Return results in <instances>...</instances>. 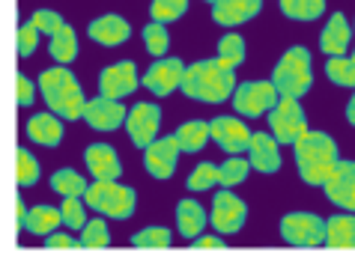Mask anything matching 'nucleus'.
Returning a JSON list of instances; mask_svg holds the SVG:
<instances>
[{
    "label": "nucleus",
    "instance_id": "obj_1",
    "mask_svg": "<svg viewBox=\"0 0 355 265\" xmlns=\"http://www.w3.org/2000/svg\"><path fill=\"white\" fill-rule=\"evenodd\" d=\"M182 93L203 104H221L227 99H233L236 93V68L230 63H224L221 57L197 60L185 68Z\"/></svg>",
    "mask_w": 355,
    "mask_h": 265
},
{
    "label": "nucleus",
    "instance_id": "obj_2",
    "mask_svg": "<svg viewBox=\"0 0 355 265\" xmlns=\"http://www.w3.org/2000/svg\"><path fill=\"white\" fill-rule=\"evenodd\" d=\"M293 155H295V167H299L302 182L317 185V188H322L325 179H329L331 170L340 161L338 143L325 131H304L299 140L293 143Z\"/></svg>",
    "mask_w": 355,
    "mask_h": 265
},
{
    "label": "nucleus",
    "instance_id": "obj_3",
    "mask_svg": "<svg viewBox=\"0 0 355 265\" xmlns=\"http://www.w3.org/2000/svg\"><path fill=\"white\" fill-rule=\"evenodd\" d=\"M39 90H42L48 111L63 116L66 122L84 120V107H87L84 90H81V84H78V77L69 72L66 66L45 68V72L39 75Z\"/></svg>",
    "mask_w": 355,
    "mask_h": 265
},
{
    "label": "nucleus",
    "instance_id": "obj_4",
    "mask_svg": "<svg viewBox=\"0 0 355 265\" xmlns=\"http://www.w3.org/2000/svg\"><path fill=\"white\" fill-rule=\"evenodd\" d=\"M272 84L278 86L281 95H293L302 99L313 86V60L304 45H293L287 54L281 57L272 68Z\"/></svg>",
    "mask_w": 355,
    "mask_h": 265
},
{
    "label": "nucleus",
    "instance_id": "obj_5",
    "mask_svg": "<svg viewBox=\"0 0 355 265\" xmlns=\"http://www.w3.org/2000/svg\"><path fill=\"white\" fill-rule=\"evenodd\" d=\"M87 205L93 212L105 214V218H114V221H125L135 214V205H137V194L129 188V185H120L116 179H96L90 188L84 194Z\"/></svg>",
    "mask_w": 355,
    "mask_h": 265
},
{
    "label": "nucleus",
    "instance_id": "obj_6",
    "mask_svg": "<svg viewBox=\"0 0 355 265\" xmlns=\"http://www.w3.org/2000/svg\"><path fill=\"white\" fill-rule=\"evenodd\" d=\"M281 239L293 248H322L325 221L313 212H290L281 221Z\"/></svg>",
    "mask_w": 355,
    "mask_h": 265
},
{
    "label": "nucleus",
    "instance_id": "obj_7",
    "mask_svg": "<svg viewBox=\"0 0 355 265\" xmlns=\"http://www.w3.org/2000/svg\"><path fill=\"white\" fill-rule=\"evenodd\" d=\"M269 131L278 137V143H295L308 131V116H304V107L299 104V99L281 95L278 104L269 111Z\"/></svg>",
    "mask_w": 355,
    "mask_h": 265
},
{
    "label": "nucleus",
    "instance_id": "obj_8",
    "mask_svg": "<svg viewBox=\"0 0 355 265\" xmlns=\"http://www.w3.org/2000/svg\"><path fill=\"white\" fill-rule=\"evenodd\" d=\"M281 93L272 81H245L233 93V111L242 116H263L278 104Z\"/></svg>",
    "mask_w": 355,
    "mask_h": 265
},
{
    "label": "nucleus",
    "instance_id": "obj_9",
    "mask_svg": "<svg viewBox=\"0 0 355 265\" xmlns=\"http://www.w3.org/2000/svg\"><path fill=\"white\" fill-rule=\"evenodd\" d=\"M215 232L221 235H233L245 227L248 221V203L242 197H236L233 191H218L212 197V214H209Z\"/></svg>",
    "mask_w": 355,
    "mask_h": 265
},
{
    "label": "nucleus",
    "instance_id": "obj_10",
    "mask_svg": "<svg viewBox=\"0 0 355 265\" xmlns=\"http://www.w3.org/2000/svg\"><path fill=\"white\" fill-rule=\"evenodd\" d=\"M185 66L180 57H159L150 68L144 72L141 84L150 90L153 95H171L173 90H182V77H185Z\"/></svg>",
    "mask_w": 355,
    "mask_h": 265
},
{
    "label": "nucleus",
    "instance_id": "obj_11",
    "mask_svg": "<svg viewBox=\"0 0 355 265\" xmlns=\"http://www.w3.org/2000/svg\"><path fill=\"white\" fill-rule=\"evenodd\" d=\"M180 152H182V143L176 134H167V137H155V140L144 149V167L153 179H171L176 173V161H180Z\"/></svg>",
    "mask_w": 355,
    "mask_h": 265
},
{
    "label": "nucleus",
    "instance_id": "obj_12",
    "mask_svg": "<svg viewBox=\"0 0 355 265\" xmlns=\"http://www.w3.org/2000/svg\"><path fill=\"white\" fill-rule=\"evenodd\" d=\"M159 125H162V107L153 104V102H137L129 111L125 131H129L132 143L137 149H146V146L159 137Z\"/></svg>",
    "mask_w": 355,
    "mask_h": 265
},
{
    "label": "nucleus",
    "instance_id": "obj_13",
    "mask_svg": "<svg viewBox=\"0 0 355 265\" xmlns=\"http://www.w3.org/2000/svg\"><path fill=\"white\" fill-rule=\"evenodd\" d=\"M84 120L96 131H116L120 125H125V120H129V111H125L123 99L96 95V99H90L84 107Z\"/></svg>",
    "mask_w": 355,
    "mask_h": 265
},
{
    "label": "nucleus",
    "instance_id": "obj_14",
    "mask_svg": "<svg viewBox=\"0 0 355 265\" xmlns=\"http://www.w3.org/2000/svg\"><path fill=\"white\" fill-rule=\"evenodd\" d=\"M325 200L343 212H355V161H338L331 176L322 185Z\"/></svg>",
    "mask_w": 355,
    "mask_h": 265
},
{
    "label": "nucleus",
    "instance_id": "obj_15",
    "mask_svg": "<svg viewBox=\"0 0 355 265\" xmlns=\"http://www.w3.org/2000/svg\"><path fill=\"white\" fill-rule=\"evenodd\" d=\"M137 66L132 60H120L114 66H105L98 75V93L107 99H125L137 90Z\"/></svg>",
    "mask_w": 355,
    "mask_h": 265
},
{
    "label": "nucleus",
    "instance_id": "obj_16",
    "mask_svg": "<svg viewBox=\"0 0 355 265\" xmlns=\"http://www.w3.org/2000/svg\"><path fill=\"white\" fill-rule=\"evenodd\" d=\"M209 129H212V140L218 143L227 155L248 152L254 134L248 131V125H245L242 120H236V116H215V120L209 122Z\"/></svg>",
    "mask_w": 355,
    "mask_h": 265
},
{
    "label": "nucleus",
    "instance_id": "obj_17",
    "mask_svg": "<svg viewBox=\"0 0 355 265\" xmlns=\"http://www.w3.org/2000/svg\"><path fill=\"white\" fill-rule=\"evenodd\" d=\"M248 161L257 173H278L281 170V146H278V137L272 131H257L251 137V146H248Z\"/></svg>",
    "mask_w": 355,
    "mask_h": 265
},
{
    "label": "nucleus",
    "instance_id": "obj_18",
    "mask_svg": "<svg viewBox=\"0 0 355 265\" xmlns=\"http://www.w3.org/2000/svg\"><path fill=\"white\" fill-rule=\"evenodd\" d=\"M84 164H87V170L93 173V179H120V173H123L120 155H116V149L107 146V143H90L87 146Z\"/></svg>",
    "mask_w": 355,
    "mask_h": 265
},
{
    "label": "nucleus",
    "instance_id": "obj_19",
    "mask_svg": "<svg viewBox=\"0 0 355 265\" xmlns=\"http://www.w3.org/2000/svg\"><path fill=\"white\" fill-rule=\"evenodd\" d=\"M87 36H90L93 42L105 45V48H116V45H123L125 39L132 36V27H129V21H125L123 15L107 12V15H98L96 21H90Z\"/></svg>",
    "mask_w": 355,
    "mask_h": 265
},
{
    "label": "nucleus",
    "instance_id": "obj_20",
    "mask_svg": "<svg viewBox=\"0 0 355 265\" xmlns=\"http://www.w3.org/2000/svg\"><path fill=\"white\" fill-rule=\"evenodd\" d=\"M263 0H218V3H212V21L221 27H236L257 18Z\"/></svg>",
    "mask_w": 355,
    "mask_h": 265
},
{
    "label": "nucleus",
    "instance_id": "obj_21",
    "mask_svg": "<svg viewBox=\"0 0 355 265\" xmlns=\"http://www.w3.org/2000/svg\"><path fill=\"white\" fill-rule=\"evenodd\" d=\"M27 137H31L33 143H39V146H48V149L60 146V140H63V116H57L54 111L33 113L31 120H27Z\"/></svg>",
    "mask_w": 355,
    "mask_h": 265
},
{
    "label": "nucleus",
    "instance_id": "obj_22",
    "mask_svg": "<svg viewBox=\"0 0 355 265\" xmlns=\"http://www.w3.org/2000/svg\"><path fill=\"white\" fill-rule=\"evenodd\" d=\"M349 39H352V27L347 24V15L334 12L320 33V48L325 57H343L349 48Z\"/></svg>",
    "mask_w": 355,
    "mask_h": 265
},
{
    "label": "nucleus",
    "instance_id": "obj_23",
    "mask_svg": "<svg viewBox=\"0 0 355 265\" xmlns=\"http://www.w3.org/2000/svg\"><path fill=\"white\" fill-rule=\"evenodd\" d=\"M325 244L338 250H352L355 248V212L349 214H334L325 221Z\"/></svg>",
    "mask_w": 355,
    "mask_h": 265
},
{
    "label": "nucleus",
    "instance_id": "obj_24",
    "mask_svg": "<svg viewBox=\"0 0 355 265\" xmlns=\"http://www.w3.org/2000/svg\"><path fill=\"white\" fill-rule=\"evenodd\" d=\"M206 221H209V214L197 200H180L176 203V227L185 239H197V235L203 232Z\"/></svg>",
    "mask_w": 355,
    "mask_h": 265
},
{
    "label": "nucleus",
    "instance_id": "obj_25",
    "mask_svg": "<svg viewBox=\"0 0 355 265\" xmlns=\"http://www.w3.org/2000/svg\"><path fill=\"white\" fill-rule=\"evenodd\" d=\"M63 223V212L60 209H54V205H33L31 212H27V221H24V230L31 232V235H51L57 227Z\"/></svg>",
    "mask_w": 355,
    "mask_h": 265
},
{
    "label": "nucleus",
    "instance_id": "obj_26",
    "mask_svg": "<svg viewBox=\"0 0 355 265\" xmlns=\"http://www.w3.org/2000/svg\"><path fill=\"white\" fill-rule=\"evenodd\" d=\"M48 51H51V57L60 66H69L78 57V33L69 24H63L60 30L51 36V42H48Z\"/></svg>",
    "mask_w": 355,
    "mask_h": 265
},
{
    "label": "nucleus",
    "instance_id": "obj_27",
    "mask_svg": "<svg viewBox=\"0 0 355 265\" xmlns=\"http://www.w3.org/2000/svg\"><path fill=\"white\" fill-rule=\"evenodd\" d=\"M176 137H180V143H182V152H200L206 140L212 137V129H209V122H203V120H191L176 129Z\"/></svg>",
    "mask_w": 355,
    "mask_h": 265
},
{
    "label": "nucleus",
    "instance_id": "obj_28",
    "mask_svg": "<svg viewBox=\"0 0 355 265\" xmlns=\"http://www.w3.org/2000/svg\"><path fill=\"white\" fill-rule=\"evenodd\" d=\"M51 191L60 194V197H84L87 194V179L78 170L63 167V170H57L51 176Z\"/></svg>",
    "mask_w": 355,
    "mask_h": 265
},
{
    "label": "nucleus",
    "instance_id": "obj_29",
    "mask_svg": "<svg viewBox=\"0 0 355 265\" xmlns=\"http://www.w3.org/2000/svg\"><path fill=\"white\" fill-rule=\"evenodd\" d=\"M278 6L293 21H317L325 12V0H278Z\"/></svg>",
    "mask_w": 355,
    "mask_h": 265
},
{
    "label": "nucleus",
    "instance_id": "obj_30",
    "mask_svg": "<svg viewBox=\"0 0 355 265\" xmlns=\"http://www.w3.org/2000/svg\"><path fill=\"white\" fill-rule=\"evenodd\" d=\"M325 75H329L331 84L347 86V90H355V57H329L325 60Z\"/></svg>",
    "mask_w": 355,
    "mask_h": 265
},
{
    "label": "nucleus",
    "instance_id": "obj_31",
    "mask_svg": "<svg viewBox=\"0 0 355 265\" xmlns=\"http://www.w3.org/2000/svg\"><path fill=\"white\" fill-rule=\"evenodd\" d=\"M215 185H221V164L200 161L189 173V191H209Z\"/></svg>",
    "mask_w": 355,
    "mask_h": 265
},
{
    "label": "nucleus",
    "instance_id": "obj_32",
    "mask_svg": "<svg viewBox=\"0 0 355 265\" xmlns=\"http://www.w3.org/2000/svg\"><path fill=\"white\" fill-rule=\"evenodd\" d=\"M39 161L33 158L31 149H18L15 152V185L18 188H31L39 182Z\"/></svg>",
    "mask_w": 355,
    "mask_h": 265
},
{
    "label": "nucleus",
    "instance_id": "obj_33",
    "mask_svg": "<svg viewBox=\"0 0 355 265\" xmlns=\"http://www.w3.org/2000/svg\"><path fill=\"white\" fill-rule=\"evenodd\" d=\"M254 170L248 158H242V155H227V161L221 164V185L224 188H236V185H242L248 179V173Z\"/></svg>",
    "mask_w": 355,
    "mask_h": 265
},
{
    "label": "nucleus",
    "instance_id": "obj_34",
    "mask_svg": "<svg viewBox=\"0 0 355 265\" xmlns=\"http://www.w3.org/2000/svg\"><path fill=\"white\" fill-rule=\"evenodd\" d=\"M218 57L224 63H230L233 68H239L242 63H245V39L239 36V33H224L221 39H218Z\"/></svg>",
    "mask_w": 355,
    "mask_h": 265
},
{
    "label": "nucleus",
    "instance_id": "obj_35",
    "mask_svg": "<svg viewBox=\"0 0 355 265\" xmlns=\"http://www.w3.org/2000/svg\"><path fill=\"white\" fill-rule=\"evenodd\" d=\"M81 248L84 250H102L111 244V235H107V223L102 218H96V221H87V227L81 230Z\"/></svg>",
    "mask_w": 355,
    "mask_h": 265
},
{
    "label": "nucleus",
    "instance_id": "obj_36",
    "mask_svg": "<svg viewBox=\"0 0 355 265\" xmlns=\"http://www.w3.org/2000/svg\"><path fill=\"white\" fill-rule=\"evenodd\" d=\"M144 45H146V51H150L155 60H159V57H164L167 48H171V36H167V27H164L162 21L146 24V27H144Z\"/></svg>",
    "mask_w": 355,
    "mask_h": 265
},
{
    "label": "nucleus",
    "instance_id": "obj_37",
    "mask_svg": "<svg viewBox=\"0 0 355 265\" xmlns=\"http://www.w3.org/2000/svg\"><path fill=\"white\" fill-rule=\"evenodd\" d=\"M185 12H189V0H153L150 3L153 21H162V24H171Z\"/></svg>",
    "mask_w": 355,
    "mask_h": 265
},
{
    "label": "nucleus",
    "instance_id": "obj_38",
    "mask_svg": "<svg viewBox=\"0 0 355 265\" xmlns=\"http://www.w3.org/2000/svg\"><path fill=\"white\" fill-rule=\"evenodd\" d=\"M63 223L66 230H84L87 227V200L84 197H63Z\"/></svg>",
    "mask_w": 355,
    "mask_h": 265
},
{
    "label": "nucleus",
    "instance_id": "obj_39",
    "mask_svg": "<svg viewBox=\"0 0 355 265\" xmlns=\"http://www.w3.org/2000/svg\"><path fill=\"white\" fill-rule=\"evenodd\" d=\"M171 244V230L167 227H146L141 232L132 235V248H150V250H162Z\"/></svg>",
    "mask_w": 355,
    "mask_h": 265
},
{
    "label": "nucleus",
    "instance_id": "obj_40",
    "mask_svg": "<svg viewBox=\"0 0 355 265\" xmlns=\"http://www.w3.org/2000/svg\"><path fill=\"white\" fill-rule=\"evenodd\" d=\"M39 45V27L33 21H27L18 27V36H15V48H18V57H31Z\"/></svg>",
    "mask_w": 355,
    "mask_h": 265
},
{
    "label": "nucleus",
    "instance_id": "obj_41",
    "mask_svg": "<svg viewBox=\"0 0 355 265\" xmlns=\"http://www.w3.org/2000/svg\"><path fill=\"white\" fill-rule=\"evenodd\" d=\"M31 21L39 27V33H48V36H54L60 27L66 24V18L60 12H54V9H36Z\"/></svg>",
    "mask_w": 355,
    "mask_h": 265
},
{
    "label": "nucleus",
    "instance_id": "obj_42",
    "mask_svg": "<svg viewBox=\"0 0 355 265\" xmlns=\"http://www.w3.org/2000/svg\"><path fill=\"white\" fill-rule=\"evenodd\" d=\"M33 99H36V84L31 81V77L18 75L15 77V102H18V107H31Z\"/></svg>",
    "mask_w": 355,
    "mask_h": 265
},
{
    "label": "nucleus",
    "instance_id": "obj_43",
    "mask_svg": "<svg viewBox=\"0 0 355 265\" xmlns=\"http://www.w3.org/2000/svg\"><path fill=\"white\" fill-rule=\"evenodd\" d=\"M45 248H51V250H72V248H81V241L72 239L69 232H51V235H45Z\"/></svg>",
    "mask_w": 355,
    "mask_h": 265
},
{
    "label": "nucleus",
    "instance_id": "obj_44",
    "mask_svg": "<svg viewBox=\"0 0 355 265\" xmlns=\"http://www.w3.org/2000/svg\"><path fill=\"white\" fill-rule=\"evenodd\" d=\"M194 248L197 250H224L227 248V241L221 239V232H215V235H197L194 239Z\"/></svg>",
    "mask_w": 355,
    "mask_h": 265
},
{
    "label": "nucleus",
    "instance_id": "obj_45",
    "mask_svg": "<svg viewBox=\"0 0 355 265\" xmlns=\"http://www.w3.org/2000/svg\"><path fill=\"white\" fill-rule=\"evenodd\" d=\"M27 212H31V209H27V205H24V200H21V194H18V197H15V227H18V230H24Z\"/></svg>",
    "mask_w": 355,
    "mask_h": 265
},
{
    "label": "nucleus",
    "instance_id": "obj_46",
    "mask_svg": "<svg viewBox=\"0 0 355 265\" xmlns=\"http://www.w3.org/2000/svg\"><path fill=\"white\" fill-rule=\"evenodd\" d=\"M347 122L355 129V93H352V99L347 102Z\"/></svg>",
    "mask_w": 355,
    "mask_h": 265
},
{
    "label": "nucleus",
    "instance_id": "obj_47",
    "mask_svg": "<svg viewBox=\"0 0 355 265\" xmlns=\"http://www.w3.org/2000/svg\"><path fill=\"white\" fill-rule=\"evenodd\" d=\"M206 3H218V0H206Z\"/></svg>",
    "mask_w": 355,
    "mask_h": 265
},
{
    "label": "nucleus",
    "instance_id": "obj_48",
    "mask_svg": "<svg viewBox=\"0 0 355 265\" xmlns=\"http://www.w3.org/2000/svg\"><path fill=\"white\" fill-rule=\"evenodd\" d=\"M352 57H355V51H352Z\"/></svg>",
    "mask_w": 355,
    "mask_h": 265
},
{
    "label": "nucleus",
    "instance_id": "obj_49",
    "mask_svg": "<svg viewBox=\"0 0 355 265\" xmlns=\"http://www.w3.org/2000/svg\"><path fill=\"white\" fill-rule=\"evenodd\" d=\"M352 27H355V24H352Z\"/></svg>",
    "mask_w": 355,
    "mask_h": 265
}]
</instances>
